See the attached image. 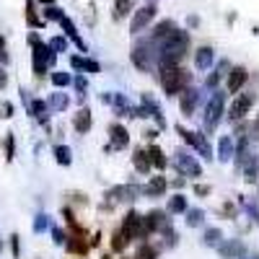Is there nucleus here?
Returning <instances> with one entry per match:
<instances>
[{"mask_svg":"<svg viewBox=\"0 0 259 259\" xmlns=\"http://www.w3.org/2000/svg\"><path fill=\"white\" fill-rule=\"evenodd\" d=\"M212 62H215L212 47H200L197 52H194V65H197V70H207Z\"/></svg>","mask_w":259,"mask_h":259,"instance_id":"19","label":"nucleus"},{"mask_svg":"<svg viewBox=\"0 0 259 259\" xmlns=\"http://www.w3.org/2000/svg\"><path fill=\"white\" fill-rule=\"evenodd\" d=\"M174 29H177L174 21H161V24L153 29V34H150V41H153V45H161V41H163L171 31H174Z\"/></svg>","mask_w":259,"mask_h":259,"instance_id":"21","label":"nucleus"},{"mask_svg":"<svg viewBox=\"0 0 259 259\" xmlns=\"http://www.w3.org/2000/svg\"><path fill=\"white\" fill-rule=\"evenodd\" d=\"M73 83H75V85H78V91H85V89H89V80H85V78H83V75H78V78H75V80H73Z\"/></svg>","mask_w":259,"mask_h":259,"instance_id":"44","label":"nucleus"},{"mask_svg":"<svg viewBox=\"0 0 259 259\" xmlns=\"http://www.w3.org/2000/svg\"><path fill=\"white\" fill-rule=\"evenodd\" d=\"M6 85H8V75H6L3 68H0V89H6Z\"/></svg>","mask_w":259,"mask_h":259,"instance_id":"49","label":"nucleus"},{"mask_svg":"<svg viewBox=\"0 0 259 259\" xmlns=\"http://www.w3.org/2000/svg\"><path fill=\"white\" fill-rule=\"evenodd\" d=\"M223 109H226V94H223V91H215V94L210 96L207 106H205V130H207V133H212V130L221 124Z\"/></svg>","mask_w":259,"mask_h":259,"instance_id":"4","label":"nucleus"},{"mask_svg":"<svg viewBox=\"0 0 259 259\" xmlns=\"http://www.w3.org/2000/svg\"><path fill=\"white\" fill-rule=\"evenodd\" d=\"M68 104H70V99H68V96H62V94H57V96L50 99V106H52V109H57V112H62Z\"/></svg>","mask_w":259,"mask_h":259,"instance_id":"36","label":"nucleus"},{"mask_svg":"<svg viewBox=\"0 0 259 259\" xmlns=\"http://www.w3.org/2000/svg\"><path fill=\"white\" fill-rule=\"evenodd\" d=\"M223 215H228V218H236V205H223Z\"/></svg>","mask_w":259,"mask_h":259,"instance_id":"46","label":"nucleus"},{"mask_svg":"<svg viewBox=\"0 0 259 259\" xmlns=\"http://www.w3.org/2000/svg\"><path fill=\"white\" fill-rule=\"evenodd\" d=\"M91 124H94V117H91V109H78V114H75V119H73V127L78 130L80 135H85L91 130Z\"/></svg>","mask_w":259,"mask_h":259,"instance_id":"15","label":"nucleus"},{"mask_svg":"<svg viewBox=\"0 0 259 259\" xmlns=\"http://www.w3.org/2000/svg\"><path fill=\"white\" fill-rule=\"evenodd\" d=\"M135 6V0H114V18H122L124 13H130Z\"/></svg>","mask_w":259,"mask_h":259,"instance_id":"33","label":"nucleus"},{"mask_svg":"<svg viewBox=\"0 0 259 259\" xmlns=\"http://www.w3.org/2000/svg\"><path fill=\"white\" fill-rule=\"evenodd\" d=\"M11 246H13V256H18V236H11Z\"/></svg>","mask_w":259,"mask_h":259,"instance_id":"48","label":"nucleus"},{"mask_svg":"<svg viewBox=\"0 0 259 259\" xmlns=\"http://www.w3.org/2000/svg\"><path fill=\"white\" fill-rule=\"evenodd\" d=\"M241 166H244V182L254 184V182L259 179V156H251V153H249V158H246Z\"/></svg>","mask_w":259,"mask_h":259,"instance_id":"17","label":"nucleus"},{"mask_svg":"<svg viewBox=\"0 0 259 259\" xmlns=\"http://www.w3.org/2000/svg\"><path fill=\"white\" fill-rule=\"evenodd\" d=\"M65 249H68L70 254H78L80 259H85V254H89L85 236H68V239H65Z\"/></svg>","mask_w":259,"mask_h":259,"instance_id":"14","label":"nucleus"},{"mask_svg":"<svg viewBox=\"0 0 259 259\" xmlns=\"http://www.w3.org/2000/svg\"><path fill=\"white\" fill-rule=\"evenodd\" d=\"M184 210H187V197H184V194H174V197L168 200V212L184 215Z\"/></svg>","mask_w":259,"mask_h":259,"instance_id":"31","label":"nucleus"},{"mask_svg":"<svg viewBox=\"0 0 259 259\" xmlns=\"http://www.w3.org/2000/svg\"><path fill=\"white\" fill-rule=\"evenodd\" d=\"M184 215H187V226H189V228L202 226V218H205V212H202V210H197V207H192V210H189V207H187Z\"/></svg>","mask_w":259,"mask_h":259,"instance_id":"29","label":"nucleus"},{"mask_svg":"<svg viewBox=\"0 0 259 259\" xmlns=\"http://www.w3.org/2000/svg\"><path fill=\"white\" fill-rule=\"evenodd\" d=\"M8 62V52H6V39L3 34H0V65H6Z\"/></svg>","mask_w":259,"mask_h":259,"instance_id":"41","label":"nucleus"},{"mask_svg":"<svg viewBox=\"0 0 259 259\" xmlns=\"http://www.w3.org/2000/svg\"><path fill=\"white\" fill-rule=\"evenodd\" d=\"M228 68H231V65H228V62H221V65H218V68H215V70H212V75H210V78L205 80V85H207V89H215V85H218V80H221V78L226 75V70H228Z\"/></svg>","mask_w":259,"mask_h":259,"instance_id":"30","label":"nucleus"},{"mask_svg":"<svg viewBox=\"0 0 259 259\" xmlns=\"http://www.w3.org/2000/svg\"><path fill=\"white\" fill-rule=\"evenodd\" d=\"M246 78H249V73H246V68H228V94H239L241 91V85L246 83Z\"/></svg>","mask_w":259,"mask_h":259,"instance_id":"12","label":"nucleus"},{"mask_svg":"<svg viewBox=\"0 0 259 259\" xmlns=\"http://www.w3.org/2000/svg\"><path fill=\"white\" fill-rule=\"evenodd\" d=\"M218 158L226 161V163L233 158V140L231 138H221V143H218Z\"/></svg>","mask_w":259,"mask_h":259,"instance_id":"25","label":"nucleus"},{"mask_svg":"<svg viewBox=\"0 0 259 259\" xmlns=\"http://www.w3.org/2000/svg\"><path fill=\"white\" fill-rule=\"evenodd\" d=\"M177 133L182 135V140H184L187 145H192L194 150H197L200 156H205L207 161L212 158V148H210V143H207V138H205L202 133H192V130H187V127H182V124H177Z\"/></svg>","mask_w":259,"mask_h":259,"instance_id":"5","label":"nucleus"},{"mask_svg":"<svg viewBox=\"0 0 259 259\" xmlns=\"http://www.w3.org/2000/svg\"><path fill=\"white\" fill-rule=\"evenodd\" d=\"M109 135H112V143L109 145H106V150H122L127 143H130V135H127V130L122 127V124H112L109 127Z\"/></svg>","mask_w":259,"mask_h":259,"instance_id":"13","label":"nucleus"},{"mask_svg":"<svg viewBox=\"0 0 259 259\" xmlns=\"http://www.w3.org/2000/svg\"><path fill=\"white\" fill-rule=\"evenodd\" d=\"M156 13H158L156 3H148V6H143L140 11H135L133 21H130V34H135V36H138V34H143L150 24H153Z\"/></svg>","mask_w":259,"mask_h":259,"instance_id":"7","label":"nucleus"},{"mask_svg":"<svg viewBox=\"0 0 259 259\" xmlns=\"http://www.w3.org/2000/svg\"><path fill=\"white\" fill-rule=\"evenodd\" d=\"M251 138H259V117H256V122L251 124Z\"/></svg>","mask_w":259,"mask_h":259,"instance_id":"50","label":"nucleus"},{"mask_svg":"<svg viewBox=\"0 0 259 259\" xmlns=\"http://www.w3.org/2000/svg\"><path fill=\"white\" fill-rule=\"evenodd\" d=\"M254 104H256V94H239V96L231 101V106H228V119L231 122L244 119L254 109Z\"/></svg>","mask_w":259,"mask_h":259,"instance_id":"6","label":"nucleus"},{"mask_svg":"<svg viewBox=\"0 0 259 259\" xmlns=\"http://www.w3.org/2000/svg\"><path fill=\"white\" fill-rule=\"evenodd\" d=\"M52 83L57 85V89H60V85H70L73 83V75L70 73H52Z\"/></svg>","mask_w":259,"mask_h":259,"instance_id":"37","label":"nucleus"},{"mask_svg":"<svg viewBox=\"0 0 259 259\" xmlns=\"http://www.w3.org/2000/svg\"><path fill=\"white\" fill-rule=\"evenodd\" d=\"M45 16H47V18H57V21H60V18H62V11H60V8H55V6H50V8L45 11Z\"/></svg>","mask_w":259,"mask_h":259,"instance_id":"42","label":"nucleus"},{"mask_svg":"<svg viewBox=\"0 0 259 259\" xmlns=\"http://www.w3.org/2000/svg\"><path fill=\"white\" fill-rule=\"evenodd\" d=\"M50 47H52L55 52H65V50H68V39H65V36H55V39L50 41Z\"/></svg>","mask_w":259,"mask_h":259,"instance_id":"39","label":"nucleus"},{"mask_svg":"<svg viewBox=\"0 0 259 259\" xmlns=\"http://www.w3.org/2000/svg\"><path fill=\"white\" fill-rule=\"evenodd\" d=\"M39 3H52V0H39Z\"/></svg>","mask_w":259,"mask_h":259,"instance_id":"52","label":"nucleus"},{"mask_svg":"<svg viewBox=\"0 0 259 259\" xmlns=\"http://www.w3.org/2000/svg\"><path fill=\"white\" fill-rule=\"evenodd\" d=\"M101 259H112V256H109V254H104V256H101Z\"/></svg>","mask_w":259,"mask_h":259,"instance_id":"51","label":"nucleus"},{"mask_svg":"<svg viewBox=\"0 0 259 259\" xmlns=\"http://www.w3.org/2000/svg\"><path fill=\"white\" fill-rule=\"evenodd\" d=\"M166 189H168V179L166 177H153L143 187V192L148 194V197H158V194H163Z\"/></svg>","mask_w":259,"mask_h":259,"instance_id":"16","label":"nucleus"},{"mask_svg":"<svg viewBox=\"0 0 259 259\" xmlns=\"http://www.w3.org/2000/svg\"><path fill=\"white\" fill-rule=\"evenodd\" d=\"M182 99H179V109H182V114H187V117H192L194 114V106H197V96H200V91L197 89H187L179 94Z\"/></svg>","mask_w":259,"mask_h":259,"instance_id":"11","label":"nucleus"},{"mask_svg":"<svg viewBox=\"0 0 259 259\" xmlns=\"http://www.w3.org/2000/svg\"><path fill=\"white\" fill-rule=\"evenodd\" d=\"M3 119H11L13 117V104H3V114H0Z\"/></svg>","mask_w":259,"mask_h":259,"instance_id":"45","label":"nucleus"},{"mask_svg":"<svg viewBox=\"0 0 259 259\" xmlns=\"http://www.w3.org/2000/svg\"><path fill=\"white\" fill-rule=\"evenodd\" d=\"M177 168L182 171V174L192 177V179L202 177V166H200L197 161H194L192 156H187V153H177Z\"/></svg>","mask_w":259,"mask_h":259,"instance_id":"10","label":"nucleus"},{"mask_svg":"<svg viewBox=\"0 0 259 259\" xmlns=\"http://www.w3.org/2000/svg\"><path fill=\"white\" fill-rule=\"evenodd\" d=\"M218 251H221V256H226V259H233V256L244 254V244H241V241H231V244H223V246H218Z\"/></svg>","mask_w":259,"mask_h":259,"instance_id":"24","label":"nucleus"},{"mask_svg":"<svg viewBox=\"0 0 259 259\" xmlns=\"http://www.w3.org/2000/svg\"><path fill=\"white\" fill-rule=\"evenodd\" d=\"M29 45H31V50H34V75L36 78H41L45 75L52 65H55V60H57V52L50 47V45H45V41H41L36 34H31L29 36Z\"/></svg>","mask_w":259,"mask_h":259,"instance_id":"3","label":"nucleus"},{"mask_svg":"<svg viewBox=\"0 0 259 259\" xmlns=\"http://www.w3.org/2000/svg\"><path fill=\"white\" fill-rule=\"evenodd\" d=\"M52 239H55V244H57V246H62V244H65V239H68V233H62L60 228H52Z\"/></svg>","mask_w":259,"mask_h":259,"instance_id":"40","label":"nucleus"},{"mask_svg":"<svg viewBox=\"0 0 259 259\" xmlns=\"http://www.w3.org/2000/svg\"><path fill=\"white\" fill-rule=\"evenodd\" d=\"M26 24H29L31 29L45 26V21H41V18L36 16V11H34V0H26Z\"/></svg>","mask_w":259,"mask_h":259,"instance_id":"28","label":"nucleus"},{"mask_svg":"<svg viewBox=\"0 0 259 259\" xmlns=\"http://www.w3.org/2000/svg\"><path fill=\"white\" fill-rule=\"evenodd\" d=\"M29 109H31V114H34L41 124H47V112H50V104H47V101H39V99H36V101L29 104Z\"/></svg>","mask_w":259,"mask_h":259,"instance_id":"23","label":"nucleus"},{"mask_svg":"<svg viewBox=\"0 0 259 259\" xmlns=\"http://www.w3.org/2000/svg\"><path fill=\"white\" fill-rule=\"evenodd\" d=\"M187 52H189V34L174 29L158 45V62L161 65H179Z\"/></svg>","mask_w":259,"mask_h":259,"instance_id":"1","label":"nucleus"},{"mask_svg":"<svg viewBox=\"0 0 259 259\" xmlns=\"http://www.w3.org/2000/svg\"><path fill=\"white\" fill-rule=\"evenodd\" d=\"M158 73H161L158 80L163 85V94L166 96H179L189 85V80H192V75L184 68H179V65H161Z\"/></svg>","mask_w":259,"mask_h":259,"instance_id":"2","label":"nucleus"},{"mask_svg":"<svg viewBox=\"0 0 259 259\" xmlns=\"http://www.w3.org/2000/svg\"><path fill=\"white\" fill-rule=\"evenodd\" d=\"M70 65H73L75 70H85V73H99V70H101L99 62H96V60H89V57H73Z\"/></svg>","mask_w":259,"mask_h":259,"instance_id":"22","label":"nucleus"},{"mask_svg":"<svg viewBox=\"0 0 259 259\" xmlns=\"http://www.w3.org/2000/svg\"><path fill=\"white\" fill-rule=\"evenodd\" d=\"M140 226H143V215H138L135 210H130L127 215H124V221H122V233L127 236L130 241H135V239H140Z\"/></svg>","mask_w":259,"mask_h":259,"instance_id":"9","label":"nucleus"},{"mask_svg":"<svg viewBox=\"0 0 259 259\" xmlns=\"http://www.w3.org/2000/svg\"><path fill=\"white\" fill-rule=\"evenodd\" d=\"M127 244H130V239H127V236H124L122 231H117V233L112 236V251H117V254H119V251H124V249H127Z\"/></svg>","mask_w":259,"mask_h":259,"instance_id":"34","label":"nucleus"},{"mask_svg":"<svg viewBox=\"0 0 259 259\" xmlns=\"http://www.w3.org/2000/svg\"><path fill=\"white\" fill-rule=\"evenodd\" d=\"M60 26H62V29H65V34H68V36L75 41V45H78V50H80V52H85V41L78 36V29H75V24H73V21H70L68 16H62V18H60Z\"/></svg>","mask_w":259,"mask_h":259,"instance_id":"20","label":"nucleus"},{"mask_svg":"<svg viewBox=\"0 0 259 259\" xmlns=\"http://www.w3.org/2000/svg\"><path fill=\"white\" fill-rule=\"evenodd\" d=\"M148 158H150V163H153L156 168H166V156H163V150L158 145H150L148 148Z\"/></svg>","mask_w":259,"mask_h":259,"instance_id":"26","label":"nucleus"},{"mask_svg":"<svg viewBox=\"0 0 259 259\" xmlns=\"http://www.w3.org/2000/svg\"><path fill=\"white\" fill-rule=\"evenodd\" d=\"M45 228H47V215H39L36 223H34V231L39 233V231H45Z\"/></svg>","mask_w":259,"mask_h":259,"instance_id":"43","label":"nucleus"},{"mask_svg":"<svg viewBox=\"0 0 259 259\" xmlns=\"http://www.w3.org/2000/svg\"><path fill=\"white\" fill-rule=\"evenodd\" d=\"M55 156H57V163H62V166H70L73 163V156H70V148L68 145H57L55 148Z\"/></svg>","mask_w":259,"mask_h":259,"instance_id":"32","label":"nucleus"},{"mask_svg":"<svg viewBox=\"0 0 259 259\" xmlns=\"http://www.w3.org/2000/svg\"><path fill=\"white\" fill-rule=\"evenodd\" d=\"M221 239H223L221 228H207V233H205V244L207 246H221Z\"/></svg>","mask_w":259,"mask_h":259,"instance_id":"35","label":"nucleus"},{"mask_svg":"<svg viewBox=\"0 0 259 259\" xmlns=\"http://www.w3.org/2000/svg\"><path fill=\"white\" fill-rule=\"evenodd\" d=\"M156 45H153V41H138V45L133 47V55H130V57H133V62H135V68L138 70H148L150 68V65H153V55H158V52H150V50H153Z\"/></svg>","mask_w":259,"mask_h":259,"instance_id":"8","label":"nucleus"},{"mask_svg":"<svg viewBox=\"0 0 259 259\" xmlns=\"http://www.w3.org/2000/svg\"><path fill=\"white\" fill-rule=\"evenodd\" d=\"M3 145H6V161H13V156H16V140H13L11 133L6 135V143Z\"/></svg>","mask_w":259,"mask_h":259,"instance_id":"38","label":"nucleus"},{"mask_svg":"<svg viewBox=\"0 0 259 259\" xmlns=\"http://www.w3.org/2000/svg\"><path fill=\"white\" fill-rule=\"evenodd\" d=\"M156 256H158V246L148 244V241H143L135 251V259H156Z\"/></svg>","mask_w":259,"mask_h":259,"instance_id":"27","label":"nucleus"},{"mask_svg":"<svg viewBox=\"0 0 259 259\" xmlns=\"http://www.w3.org/2000/svg\"><path fill=\"white\" fill-rule=\"evenodd\" d=\"M133 163H135V171H138V174H148V171L153 168V163H150L145 148H138L135 153H133Z\"/></svg>","mask_w":259,"mask_h":259,"instance_id":"18","label":"nucleus"},{"mask_svg":"<svg viewBox=\"0 0 259 259\" xmlns=\"http://www.w3.org/2000/svg\"><path fill=\"white\" fill-rule=\"evenodd\" d=\"M194 194H202V197H205V194H210V187L207 184H197V187H194Z\"/></svg>","mask_w":259,"mask_h":259,"instance_id":"47","label":"nucleus"},{"mask_svg":"<svg viewBox=\"0 0 259 259\" xmlns=\"http://www.w3.org/2000/svg\"><path fill=\"white\" fill-rule=\"evenodd\" d=\"M246 259H249V256H246ZM251 259H259V256H251Z\"/></svg>","mask_w":259,"mask_h":259,"instance_id":"53","label":"nucleus"}]
</instances>
